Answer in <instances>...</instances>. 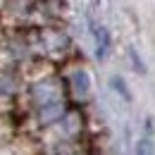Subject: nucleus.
<instances>
[{"label":"nucleus","instance_id":"obj_1","mask_svg":"<svg viewBox=\"0 0 155 155\" xmlns=\"http://www.w3.org/2000/svg\"><path fill=\"white\" fill-rule=\"evenodd\" d=\"M93 36H96V45H98V58H103V55L107 53L110 36H107V31H105L103 26H98V24H93Z\"/></svg>","mask_w":155,"mask_h":155},{"label":"nucleus","instance_id":"obj_2","mask_svg":"<svg viewBox=\"0 0 155 155\" xmlns=\"http://www.w3.org/2000/svg\"><path fill=\"white\" fill-rule=\"evenodd\" d=\"M72 81H74V88H77V93H86L88 91V77H86V72H74L72 74Z\"/></svg>","mask_w":155,"mask_h":155}]
</instances>
